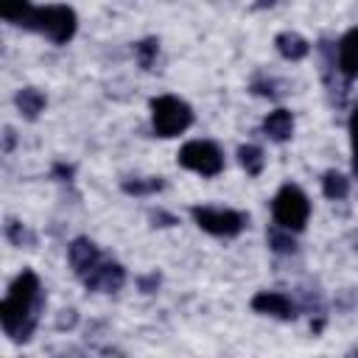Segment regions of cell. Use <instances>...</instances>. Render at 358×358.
I'll return each instance as SVG.
<instances>
[{
  "instance_id": "cell-1",
  "label": "cell",
  "mask_w": 358,
  "mask_h": 358,
  "mask_svg": "<svg viewBox=\"0 0 358 358\" xmlns=\"http://www.w3.org/2000/svg\"><path fill=\"white\" fill-rule=\"evenodd\" d=\"M45 308V299H42V285H39V277L31 271V268H22L6 299L0 302V322H3V330L11 341H28L36 330V322H39V310Z\"/></svg>"
},
{
  "instance_id": "cell-2",
  "label": "cell",
  "mask_w": 358,
  "mask_h": 358,
  "mask_svg": "<svg viewBox=\"0 0 358 358\" xmlns=\"http://www.w3.org/2000/svg\"><path fill=\"white\" fill-rule=\"evenodd\" d=\"M193 123V109L176 95H159L151 101V126L159 137H176Z\"/></svg>"
},
{
  "instance_id": "cell-3",
  "label": "cell",
  "mask_w": 358,
  "mask_h": 358,
  "mask_svg": "<svg viewBox=\"0 0 358 358\" xmlns=\"http://www.w3.org/2000/svg\"><path fill=\"white\" fill-rule=\"evenodd\" d=\"M271 213H274V224H280L291 232H299V229H305V224L310 218V201L302 193V187L288 182L277 190V196L271 201Z\"/></svg>"
},
{
  "instance_id": "cell-4",
  "label": "cell",
  "mask_w": 358,
  "mask_h": 358,
  "mask_svg": "<svg viewBox=\"0 0 358 358\" xmlns=\"http://www.w3.org/2000/svg\"><path fill=\"white\" fill-rule=\"evenodd\" d=\"M76 28H78V20L70 6H45V8H36L31 31L45 34L56 45H64L76 36Z\"/></svg>"
},
{
  "instance_id": "cell-5",
  "label": "cell",
  "mask_w": 358,
  "mask_h": 358,
  "mask_svg": "<svg viewBox=\"0 0 358 358\" xmlns=\"http://www.w3.org/2000/svg\"><path fill=\"white\" fill-rule=\"evenodd\" d=\"M179 165L187 171H196L201 176H218L224 171L221 148L210 140H190L179 148Z\"/></svg>"
},
{
  "instance_id": "cell-6",
  "label": "cell",
  "mask_w": 358,
  "mask_h": 358,
  "mask_svg": "<svg viewBox=\"0 0 358 358\" xmlns=\"http://www.w3.org/2000/svg\"><path fill=\"white\" fill-rule=\"evenodd\" d=\"M190 215L204 232L215 238H235L246 227V215L227 207H193Z\"/></svg>"
},
{
  "instance_id": "cell-7",
  "label": "cell",
  "mask_w": 358,
  "mask_h": 358,
  "mask_svg": "<svg viewBox=\"0 0 358 358\" xmlns=\"http://www.w3.org/2000/svg\"><path fill=\"white\" fill-rule=\"evenodd\" d=\"M84 285L87 291H101V294H112V291H120L123 282H126V268L115 260H98L84 277Z\"/></svg>"
},
{
  "instance_id": "cell-8",
  "label": "cell",
  "mask_w": 358,
  "mask_h": 358,
  "mask_svg": "<svg viewBox=\"0 0 358 358\" xmlns=\"http://www.w3.org/2000/svg\"><path fill=\"white\" fill-rule=\"evenodd\" d=\"M252 310L274 316V319H282V322H291L296 316V305L280 291H257L252 296Z\"/></svg>"
},
{
  "instance_id": "cell-9",
  "label": "cell",
  "mask_w": 358,
  "mask_h": 358,
  "mask_svg": "<svg viewBox=\"0 0 358 358\" xmlns=\"http://www.w3.org/2000/svg\"><path fill=\"white\" fill-rule=\"evenodd\" d=\"M67 257H70V266H73V271L78 274V277H84L103 255H101V249L90 241V238H76L70 246H67Z\"/></svg>"
},
{
  "instance_id": "cell-10",
  "label": "cell",
  "mask_w": 358,
  "mask_h": 358,
  "mask_svg": "<svg viewBox=\"0 0 358 358\" xmlns=\"http://www.w3.org/2000/svg\"><path fill=\"white\" fill-rule=\"evenodd\" d=\"M338 73L344 76V81L358 78V28L347 31L338 42Z\"/></svg>"
},
{
  "instance_id": "cell-11",
  "label": "cell",
  "mask_w": 358,
  "mask_h": 358,
  "mask_svg": "<svg viewBox=\"0 0 358 358\" xmlns=\"http://www.w3.org/2000/svg\"><path fill=\"white\" fill-rule=\"evenodd\" d=\"M263 131L274 143H285L294 134V115L288 109H274L263 117Z\"/></svg>"
},
{
  "instance_id": "cell-12",
  "label": "cell",
  "mask_w": 358,
  "mask_h": 358,
  "mask_svg": "<svg viewBox=\"0 0 358 358\" xmlns=\"http://www.w3.org/2000/svg\"><path fill=\"white\" fill-rule=\"evenodd\" d=\"M274 45H277V53H280L282 59H288V62H299V59H305V56L310 53V42H308L305 36H299L296 31H282V34H277Z\"/></svg>"
},
{
  "instance_id": "cell-13",
  "label": "cell",
  "mask_w": 358,
  "mask_h": 358,
  "mask_svg": "<svg viewBox=\"0 0 358 358\" xmlns=\"http://www.w3.org/2000/svg\"><path fill=\"white\" fill-rule=\"evenodd\" d=\"M0 14H3V20L11 22V25L34 28L36 8L31 6V0H0Z\"/></svg>"
},
{
  "instance_id": "cell-14",
  "label": "cell",
  "mask_w": 358,
  "mask_h": 358,
  "mask_svg": "<svg viewBox=\"0 0 358 358\" xmlns=\"http://www.w3.org/2000/svg\"><path fill=\"white\" fill-rule=\"evenodd\" d=\"M14 103H17V109H20V115H22L25 120H36L39 112L45 109L48 98H45L42 90H36V87H22V90L14 95Z\"/></svg>"
},
{
  "instance_id": "cell-15",
  "label": "cell",
  "mask_w": 358,
  "mask_h": 358,
  "mask_svg": "<svg viewBox=\"0 0 358 358\" xmlns=\"http://www.w3.org/2000/svg\"><path fill=\"white\" fill-rule=\"evenodd\" d=\"M322 193H324L327 199L338 201V199H344V196L350 193V179H347L344 173H338V171H327V173L322 176Z\"/></svg>"
},
{
  "instance_id": "cell-16",
  "label": "cell",
  "mask_w": 358,
  "mask_h": 358,
  "mask_svg": "<svg viewBox=\"0 0 358 358\" xmlns=\"http://www.w3.org/2000/svg\"><path fill=\"white\" fill-rule=\"evenodd\" d=\"M266 241H268V246H271L274 252H280V255H291V252L296 249L294 232H291V229H285V227H280V224L268 227V232H266Z\"/></svg>"
},
{
  "instance_id": "cell-17",
  "label": "cell",
  "mask_w": 358,
  "mask_h": 358,
  "mask_svg": "<svg viewBox=\"0 0 358 358\" xmlns=\"http://www.w3.org/2000/svg\"><path fill=\"white\" fill-rule=\"evenodd\" d=\"M238 159H241V165H243V171L249 176H260V171L266 165V157H263V151L257 145H241L238 148Z\"/></svg>"
},
{
  "instance_id": "cell-18",
  "label": "cell",
  "mask_w": 358,
  "mask_h": 358,
  "mask_svg": "<svg viewBox=\"0 0 358 358\" xmlns=\"http://www.w3.org/2000/svg\"><path fill=\"white\" fill-rule=\"evenodd\" d=\"M126 193H134V196H145V193H157L165 187V182L159 176H148V179H126L120 185Z\"/></svg>"
},
{
  "instance_id": "cell-19",
  "label": "cell",
  "mask_w": 358,
  "mask_h": 358,
  "mask_svg": "<svg viewBox=\"0 0 358 358\" xmlns=\"http://www.w3.org/2000/svg\"><path fill=\"white\" fill-rule=\"evenodd\" d=\"M157 53H159V42H157L154 36H148V39H143V42L134 45V56H137V62H140L143 70H151Z\"/></svg>"
},
{
  "instance_id": "cell-20",
  "label": "cell",
  "mask_w": 358,
  "mask_h": 358,
  "mask_svg": "<svg viewBox=\"0 0 358 358\" xmlns=\"http://www.w3.org/2000/svg\"><path fill=\"white\" fill-rule=\"evenodd\" d=\"M6 238L11 241V243H17V246H22V243H34L36 238L22 227V224H17V221H6Z\"/></svg>"
},
{
  "instance_id": "cell-21",
  "label": "cell",
  "mask_w": 358,
  "mask_h": 358,
  "mask_svg": "<svg viewBox=\"0 0 358 358\" xmlns=\"http://www.w3.org/2000/svg\"><path fill=\"white\" fill-rule=\"evenodd\" d=\"M350 143H352V168H355V176H358V109L350 117Z\"/></svg>"
},
{
  "instance_id": "cell-22",
  "label": "cell",
  "mask_w": 358,
  "mask_h": 358,
  "mask_svg": "<svg viewBox=\"0 0 358 358\" xmlns=\"http://www.w3.org/2000/svg\"><path fill=\"white\" fill-rule=\"evenodd\" d=\"M252 92L255 95H263V98H274L277 92H274V81H255L252 84Z\"/></svg>"
},
{
  "instance_id": "cell-23",
  "label": "cell",
  "mask_w": 358,
  "mask_h": 358,
  "mask_svg": "<svg viewBox=\"0 0 358 358\" xmlns=\"http://www.w3.org/2000/svg\"><path fill=\"white\" fill-rule=\"evenodd\" d=\"M151 221H154L157 227H171V224H176V218H173L171 213H162V210L151 213Z\"/></svg>"
},
{
  "instance_id": "cell-24",
  "label": "cell",
  "mask_w": 358,
  "mask_h": 358,
  "mask_svg": "<svg viewBox=\"0 0 358 358\" xmlns=\"http://www.w3.org/2000/svg\"><path fill=\"white\" fill-rule=\"evenodd\" d=\"M151 285H159V274H151V277H143V280H140V288H143V291H148Z\"/></svg>"
},
{
  "instance_id": "cell-25",
  "label": "cell",
  "mask_w": 358,
  "mask_h": 358,
  "mask_svg": "<svg viewBox=\"0 0 358 358\" xmlns=\"http://www.w3.org/2000/svg\"><path fill=\"white\" fill-rule=\"evenodd\" d=\"M11 145H14V131L6 129V151H11Z\"/></svg>"
},
{
  "instance_id": "cell-26",
  "label": "cell",
  "mask_w": 358,
  "mask_h": 358,
  "mask_svg": "<svg viewBox=\"0 0 358 358\" xmlns=\"http://www.w3.org/2000/svg\"><path fill=\"white\" fill-rule=\"evenodd\" d=\"M274 3H277V0H257L260 8H268V6H274Z\"/></svg>"
}]
</instances>
